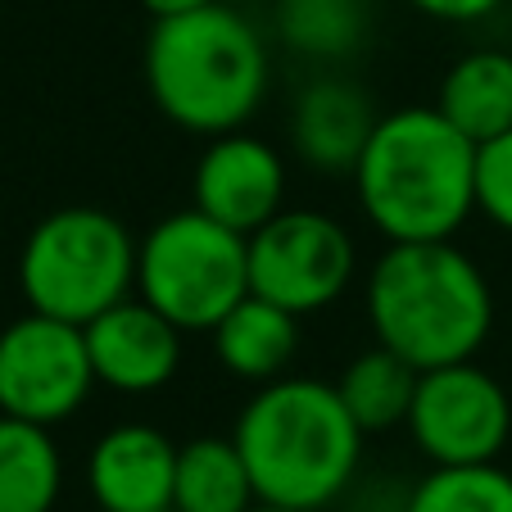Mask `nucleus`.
<instances>
[{
    "label": "nucleus",
    "instance_id": "obj_1",
    "mask_svg": "<svg viewBox=\"0 0 512 512\" xmlns=\"http://www.w3.org/2000/svg\"><path fill=\"white\" fill-rule=\"evenodd\" d=\"M358 209L395 241H454L476 213V141L435 105L390 109L354 164Z\"/></svg>",
    "mask_w": 512,
    "mask_h": 512
},
{
    "label": "nucleus",
    "instance_id": "obj_2",
    "mask_svg": "<svg viewBox=\"0 0 512 512\" xmlns=\"http://www.w3.org/2000/svg\"><path fill=\"white\" fill-rule=\"evenodd\" d=\"M259 503L322 512L349 490L363 463V426L336 386L318 377H277L254 386L232 426Z\"/></svg>",
    "mask_w": 512,
    "mask_h": 512
},
{
    "label": "nucleus",
    "instance_id": "obj_3",
    "mask_svg": "<svg viewBox=\"0 0 512 512\" xmlns=\"http://www.w3.org/2000/svg\"><path fill=\"white\" fill-rule=\"evenodd\" d=\"M268 82V41L227 0L155 19L150 28L145 87L159 114L182 132L223 136L245 127L268 100Z\"/></svg>",
    "mask_w": 512,
    "mask_h": 512
},
{
    "label": "nucleus",
    "instance_id": "obj_4",
    "mask_svg": "<svg viewBox=\"0 0 512 512\" xmlns=\"http://www.w3.org/2000/svg\"><path fill=\"white\" fill-rule=\"evenodd\" d=\"M363 304L377 345L417 372L476 358L494 327L490 281L454 241L386 245L368 272Z\"/></svg>",
    "mask_w": 512,
    "mask_h": 512
},
{
    "label": "nucleus",
    "instance_id": "obj_5",
    "mask_svg": "<svg viewBox=\"0 0 512 512\" xmlns=\"http://www.w3.org/2000/svg\"><path fill=\"white\" fill-rule=\"evenodd\" d=\"M136 245L123 218L96 204L46 213L19 250V290L32 313L87 327L136 295Z\"/></svg>",
    "mask_w": 512,
    "mask_h": 512
},
{
    "label": "nucleus",
    "instance_id": "obj_6",
    "mask_svg": "<svg viewBox=\"0 0 512 512\" xmlns=\"http://www.w3.org/2000/svg\"><path fill=\"white\" fill-rule=\"evenodd\" d=\"M136 295L182 331H213L250 295V236L177 209L136 245Z\"/></svg>",
    "mask_w": 512,
    "mask_h": 512
},
{
    "label": "nucleus",
    "instance_id": "obj_7",
    "mask_svg": "<svg viewBox=\"0 0 512 512\" xmlns=\"http://www.w3.org/2000/svg\"><path fill=\"white\" fill-rule=\"evenodd\" d=\"M358 272L354 236L322 209H281L250 236V290L309 318L331 309Z\"/></svg>",
    "mask_w": 512,
    "mask_h": 512
},
{
    "label": "nucleus",
    "instance_id": "obj_8",
    "mask_svg": "<svg viewBox=\"0 0 512 512\" xmlns=\"http://www.w3.org/2000/svg\"><path fill=\"white\" fill-rule=\"evenodd\" d=\"M408 435L431 467L499 463L512 435V399L494 372L467 363L426 368L408 408Z\"/></svg>",
    "mask_w": 512,
    "mask_h": 512
},
{
    "label": "nucleus",
    "instance_id": "obj_9",
    "mask_svg": "<svg viewBox=\"0 0 512 512\" xmlns=\"http://www.w3.org/2000/svg\"><path fill=\"white\" fill-rule=\"evenodd\" d=\"M87 331L73 322L23 313L0 331V413L37 426H59L96 390Z\"/></svg>",
    "mask_w": 512,
    "mask_h": 512
},
{
    "label": "nucleus",
    "instance_id": "obj_10",
    "mask_svg": "<svg viewBox=\"0 0 512 512\" xmlns=\"http://www.w3.org/2000/svg\"><path fill=\"white\" fill-rule=\"evenodd\" d=\"M191 186L200 213L241 236H254L286 209V159L263 136L236 127V132L209 136Z\"/></svg>",
    "mask_w": 512,
    "mask_h": 512
},
{
    "label": "nucleus",
    "instance_id": "obj_11",
    "mask_svg": "<svg viewBox=\"0 0 512 512\" xmlns=\"http://www.w3.org/2000/svg\"><path fill=\"white\" fill-rule=\"evenodd\" d=\"M87 349L96 381L118 395H155L182 372V336L173 318L145 304L141 295H127L123 304L91 318Z\"/></svg>",
    "mask_w": 512,
    "mask_h": 512
},
{
    "label": "nucleus",
    "instance_id": "obj_12",
    "mask_svg": "<svg viewBox=\"0 0 512 512\" xmlns=\"http://www.w3.org/2000/svg\"><path fill=\"white\" fill-rule=\"evenodd\" d=\"M177 449L159 426L118 422L87 454V490L100 512H145L173 503Z\"/></svg>",
    "mask_w": 512,
    "mask_h": 512
},
{
    "label": "nucleus",
    "instance_id": "obj_13",
    "mask_svg": "<svg viewBox=\"0 0 512 512\" xmlns=\"http://www.w3.org/2000/svg\"><path fill=\"white\" fill-rule=\"evenodd\" d=\"M377 105L340 73L304 82L290 109V150L313 173H354L363 145L377 132Z\"/></svg>",
    "mask_w": 512,
    "mask_h": 512
},
{
    "label": "nucleus",
    "instance_id": "obj_14",
    "mask_svg": "<svg viewBox=\"0 0 512 512\" xmlns=\"http://www.w3.org/2000/svg\"><path fill=\"white\" fill-rule=\"evenodd\" d=\"M209 336L218 363L236 381H250V386H268L277 377H290V363L300 354V318L281 309V304L254 295V290Z\"/></svg>",
    "mask_w": 512,
    "mask_h": 512
},
{
    "label": "nucleus",
    "instance_id": "obj_15",
    "mask_svg": "<svg viewBox=\"0 0 512 512\" xmlns=\"http://www.w3.org/2000/svg\"><path fill=\"white\" fill-rule=\"evenodd\" d=\"M435 109L476 145L512 132V55L494 46L458 55L440 78Z\"/></svg>",
    "mask_w": 512,
    "mask_h": 512
},
{
    "label": "nucleus",
    "instance_id": "obj_16",
    "mask_svg": "<svg viewBox=\"0 0 512 512\" xmlns=\"http://www.w3.org/2000/svg\"><path fill=\"white\" fill-rule=\"evenodd\" d=\"M254 503H259V490L232 435H195L177 449V512H250Z\"/></svg>",
    "mask_w": 512,
    "mask_h": 512
},
{
    "label": "nucleus",
    "instance_id": "obj_17",
    "mask_svg": "<svg viewBox=\"0 0 512 512\" xmlns=\"http://www.w3.org/2000/svg\"><path fill=\"white\" fill-rule=\"evenodd\" d=\"M277 37L313 64H349L372 37V0H272Z\"/></svg>",
    "mask_w": 512,
    "mask_h": 512
},
{
    "label": "nucleus",
    "instance_id": "obj_18",
    "mask_svg": "<svg viewBox=\"0 0 512 512\" xmlns=\"http://www.w3.org/2000/svg\"><path fill=\"white\" fill-rule=\"evenodd\" d=\"M64 458L50 426L0 413V512H55Z\"/></svg>",
    "mask_w": 512,
    "mask_h": 512
},
{
    "label": "nucleus",
    "instance_id": "obj_19",
    "mask_svg": "<svg viewBox=\"0 0 512 512\" xmlns=\"http://www.w3.org/2000/svg\"><path fill=\"white\" fill-rule=\"evenodd\" d=\"M417 377H422V372H417L408 358H399L395 349H386V345H372L349 358L336 390H340V399H345L349 417L363 426V435H377V431H390V426L408 422V408H413V395H417Z\"/></svg>",
    "mask_w": 512,
    "mask_h": 512
},
{
    "label": "nucleus",
    "instance_id": "obj_20",
    "mask_svg": "<svg viewBox=\"0 0 512 512\" xmlns=\"http://www.w3.org/2000/svg\"><path fill=\"white\" fill-rule=\"evenodd\" d=\"M404 512H512V472L499 463L431 467Z\"/></svg>",
    "mask_w": 512,
    "mask_h": 512
},
{
    "label": "nucleus",
    "instance_id": "obj_21",
    "mask_svg": "<svg viewBox=\"0 0 512 512\" xmlns=\"http://www.w3.org/2000/svg\"><path fill=\"white\" fill-rule=\"evenodd\" d=\"M476 213L512 236V132L476 145Z\"/></svg>",
    "mask_w": 512,
    "mask_h": 512
},
{
    "label": "nucleus",
    "instance_id": "obj_22",
    "mask_svg": "<svg viewBox=\"0 0 512 512\" xmlns=\"http://www.w3.org/2000/svg\"><path fill=\"white\" fill-rule=\"evenodd\" d=\"M408 5L435 23H481L499 14L508 0H408Z\"/></svg>",
    "mask_w": 512,
    "mask_h": 512
},
{
    "label": "nucleus",
    "instance_id": "obj_23",
    "mask_svg": "<svg viewBox=\"0 0 512 512\" xmlns=\"http://www.w3.org/2000/svg\"><path fill=\"white\" fill-rule=\"evenodd\" d=\"M204 5H218V0H141V10L150 19H173V14H191L204 10Z\"/></svg>",
    "mask_w": 512,
    "mask_h": 512
},
{
    "label": "nucleus",
    "instance_id": "obj_24",
    "mask_svg": "<svg viewBox=\"0 0 512 512\" xmlns=\"http://www.w3.org/2000/svg\"><path fill=\"white\" fill-rule=\"evenodd\" d=\"M250 512H309V508H281V503H254Z\"/></svg>",
    "mask_w": 512,
    "mask_h": 512
},
{
    "label": "nucleus",
    "instance_id": "obj_25",
    "mask_svg": "<svg viewBox=\"0 0 512 512\" xmlns=\"http://www.w3.org/2000/svg\"><path fill=\"white\" fill-rule=\"evenodd\" d=\"M145 512H177V508H173V503H168V508H145Z\"/></svg>",
    "mask_w": 512,
    "mask_h": 512
},
{
    "label": "nucleus",
    "instance_id": "obj_26",
    "mask_svg": "<svg viewBox=\"0 0 512 512\" xmlns=\"http://www.w3.org/2000/svg\"><path fill=\"white\" fill-rule=\"evenodd\" d=\"M381 512H404V508H381Z\"/></svg>",
    "mask_w": 512,
    "mask_h": 512
}]
</instances>
